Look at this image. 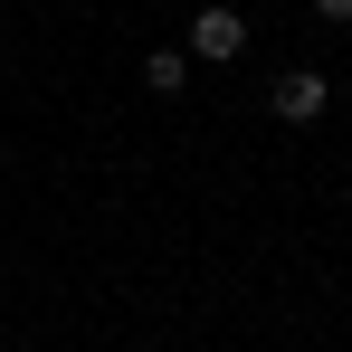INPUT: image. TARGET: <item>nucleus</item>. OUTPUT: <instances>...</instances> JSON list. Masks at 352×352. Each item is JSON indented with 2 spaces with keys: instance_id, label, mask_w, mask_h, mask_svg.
Here are the masks:
<instances>
[{
  "instance_id": "nucleus-1",
  "label": "nucleus",
  "mask_w": 352,
  "mask_h": 352,
  "mask_svg": "<svg viewBox=\"0 0 352 352\" xmlns=\"http://www.w3.org/2000/svg\"><path fill=\"white\" fill-rule=\"evenodd\" d=\"M190 58H210V67L248 58V19H238V10H200V19H190Z\"/></svg>"
},
{
  "instance_id": "nucleus-2",
  "label": "nucleus",
  "mask_w": 352,
  "mask_h": 352,
  "mask_svg": "<svg viewBox=\"0 0 352 352\" xmlns=\"http://www.w3.org/2000/svg\"><path fill=\"white\" fill-rule=\"evenodd\" d=\"M267 105H276V115H286V124H314V115H324V76H314V67H286Z\"/></svg>"
},
{
  "instance_id": "nucleus-3",
  "label": "nucleus",
  "mask_w": 352,
  "mask_h": 352,
  "mask_svg": "<svg viewBox=\"0 0 352 352\" xmlns=\"http://www.w3.org/2000/svg\"><path fill=\"white\" fill-rule=\"evenodd\" d=\"M143 86H153V96H181V86H190V58H181V48H153V58H143Z\"/></svg>"
},
{
  "instance_id": "nucleus-4",
  "label": "nucleus",
  "mask_w": 352,
  "mask_h": 352,
  "mask_svg": "<svg viewBox=\"0 0 352 352\" xmlns=\"http://www.w3.org/2000/svg\"><path fill=\"white\" fill-rule=\"evenodd\" d=\"M314 10H324V19H352V0H314Z\"/></svg>"
}]
</instances>
